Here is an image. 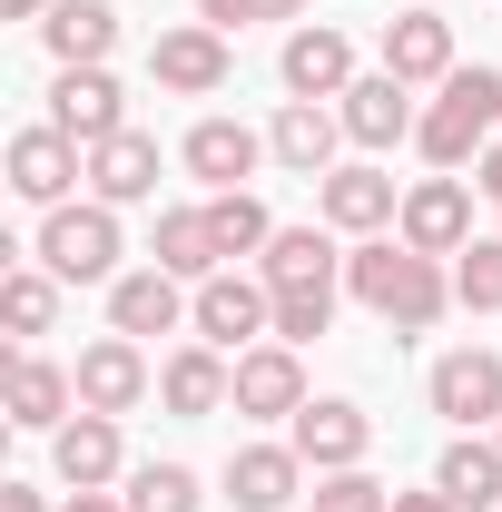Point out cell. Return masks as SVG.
Returning <instances> with one entry per match:
<instances>
[{
  "label": "cell",
  "mask_w": 502,
  "mask_h": 512,
  "mask_svg": "<svg viewBox=\"0 0 502 512\" xmlns=\"http://www.w3.org/2000/svg\"><path fill=\"white\" fill-rule=\"evenodd\" d=\"M345 296H355L365 316H384L394 335H424V325L453 306V266H443V256H414L404 237H355V247H345Z\"/></svg>",
  "instance_id": "6da1fadb"
},
{
  "label": "cell",
  "mask_w": 502,
  "mask_h": 512,
  "mask_svg": "<svg viewBox=\"0 0 502 512\" xmlns=\"http://www.w3.org/2000/svg\"><path fill=\"white\" fill-rule=\"evenodd\" d=\"M493 128H502V69L493 60H463L434 89V109H424V128H414V148L453 178V168H473V158L493 148Z\"/></svg>",
  "instance_id": "7a4b0ae2"
},
{
  "label": "cell",
  "mask_w": 502,
  "mask_h": 512,
  "mask_svg": "<svg viewBox=\"0 0 502 512\" xmlns=\"http://www.w3.org/2000/svg\"><path fill=\"white\" fill-rule=\"evenodd\" d=\"M30 256L60 276V286H119L128 266V237H119V207H99V197H69V207H40V237Z\"/></svg>",
  "instance_id": "3957f363"
},
{
  "label": "cell",
  "mask_w": 502,
  "mask_h": 512,
  "mask_svg": "<svg viewBox=\"0 0 502 512\" xmlns=\"http://www.w3.org/2000/svg\"><path fill=\"white\" fill-rule=\"evenodd\" d=\"M188 335H197V345H217V355L266 345V335H276V286L247 276V266H217V276L197 286V306H188Z\"/></svg>",
  "instance_id": "277c9868"
},
{
  "label": "cell",
  "mask_w": 502,
  "mask_h": 512,
  "mask_svg": "<svg viewBox=\"0 0 502 512\" xmlns=\"http://www.w3.org/2000/svg\"><path fill=\"white\" fill-rule=\"evenodd\" d=\"M424 404H434L453 434H493V424H502V355H493V345H453V355H434Z\"/></svg>",
  "instance_id": "5b68a950"
},
{
  "label": "cell",
  "mask_w": 502,
  "mask_h": 512,
  "mask_svg": "<svg viewBox=\"0 0 502 512\" xmlns=\"http://www.w3.org/2000/svg\"><path fill=\"white\" fill-rule=\"evenodd\" d=\"M148 79H158L168 99H217V89L237 79V50H227V30L178 20V30H158V40H148Z\"/></svg>",
  "instance_id": "8992f818"
},
{
  "label": "cell",
  "mask_w": 502,
  "mask_h": 512,
  "mask_svg": "<svg viewBox=\"0 0 502 512\" xmlns=\"http://www.w3.org/2000/svg\"><path fill=\"white\" fill-rule=\"evenodd\" d=\"M276 79H286V99H345L365 69H355V40L335 20H296L286 50H276Z\"/></svg>",
  "instance_id": "52a82bcc"
},
{
  "label": "cell",
  "mask_w": 502,
  "mask_h": 512,
  "mask_svg": "<svg viewBox=\"0 0 502 512\" xmlns=\"http://www.w3.org/2000/svg\"><path fill=\"white\" fill-rule=\"evenodd\" d=\"M315 217H325L335 237H394V217H404V188L384 178L375 158H355V168L315 178Z\"/></svg>",
  "instance_id": "ba28073f"
},
{
  "label": "cell",
  "mask_w": 502,
  "mask_h": 512,
  "mask_svg": "<svg viewBox=\"0 0 502 512\" xmlns=\"http://www.w3.org/2000/svg\"><path fill=\"white\" fill-rule=\"evenodd\" d=\"M79 404L89 414H138L148 394H158V365H148V345L138 335H99V345H79Z\"/></svg>",
  "instance_id": "9c48e42d"
},
{
  "label": "cell",
  "mask_w": 502,
  "mask_h": 512,
  "mask_svg": "<svg viewBox=\"0 0 502 512\" xmlns=\"http://www.w3.org/2000/svg\"><path fill=\"white\" fill-rule=\"evenodd\" d=\"M394 237H404L414 256H463L473 247V178H414Z\"/></svg>",
  "instance_id": "30bf717a"
},
{
  "label": "cell",
  "mask_w": 502,
  "mask_h": 512,
  "mask_svg": "<svg viewBox=\"0 0 502 512\" xmlns=\"http://www.w3.org/2000/svg\"><path fill=\"white\" fill-rule=\"evenodd\" d=\"M69 188H89V148L60 138V128H20L10 138V197H30V207H69Z\"/></svg>",
  "instance_id": "8fae6325"
},
{
  "label": "cell",
  "mask_w": 502,
  "mask_h": 512,
  "mask_svg": "<svg viewBox=\"0 0 502 512\" xmlns=\"http://www.w3.org/2000/svg\"><path fill=\"white\" fill-rule=\"evenodd\" d=\"M286 444L306 453V473H355V463L375 453V414H365V404H345V394H315L306 414L286 424Z\"/></svg>",
  "instance_id": "7c38bea8"
},
{
  "label": "cell",
  "mask_w": 502,
  "mask_h": 512,
  "mask_svg": "<svg viewBox=\"0 0 502 512\" xmlns=\"http://www.w3.org/2000/svg\"><path fill=\"white\" fill-rule=\"evenodd\" d=\"M306 404H315V394H306L296 345H276V335H266V345L237 355V404H227V414H247V424H296Z\"/></svg>",
  "instance_id": "4fadbf2b"
},
{
  "label": "cell",
  "mask_w": 502,
  "mask_h": 512,
  "mask_svg": "<svg viewBox=\"0 0 502 512\" xmlns=\"http://www.w3.org/2000/svg\"><path fill=\"white\" fill-rule=\"evenodd\" d=\"M178 168H188L207 197L247 188L256 168H266V128H247V119H197L188 138H178Z\"/></svg>",
  "instance_id": "5bb4252c"
},
{
  "label": "cell",
  "mask_w": 502,
  "mask_h": 512,
  "mask_svg": "<svg viewBox=\"0 0 502 512\" xmlns=\"http://www.w3.org/2000/svg\"><path fill=\"white\" fill-rule=\"evenodd\" d=\"M335 148H345V119H335L325 99H286V109L266 119V158H276L286 178H335V168H345Z\"/></svg>",
  "instance_id": "9a60e30c"
},
{
  "label": "cell",
  "mask_w": 502,
  "mask_h": 512,
  "mask_svg": "<svg viewBox=\"0 0 502 512\" xmlns=\"http://www.w3.org/2000/svg\"><path fill=\"white\" fill-rule=\"evenodd\" d=\"M158 404L178 414V424H207V414H227L237 404V355H217V345H178L168 365H158Z\"/></svg>",
  "instance_id": "2e32d148"
},
{
  "label": "cell",
  "mask_w": 502,
  "mask_h": 512,
  "mask_svg": "<svg viewBox=\"0 0 502 512\" xmlns=\"http://www.w3.org/2000/svg\"><path fill=\"white\" fill-rule=\"evenodd\" d=\"M50 463H60L69 493H109V483H128V444H119V414H69L60 434H50Z\"/></svg>",
  "instance_id": "e0dca14e"
},
{
  "label": "cell",
  "mask_w": 502,
  "mask_h": 512,
  "mask_svg": "<svg viewBox=\"0 0 502 512\" xmlns=\"http://www.w3.org/2000/svg\"><path fill=\"white\" fill-rule=\"evenodd\" d=\"M227 503L237 512H306V453L296 444H237L227 453Z\"/></svg>",
  "instance_id": "ac0fdd59"
},
{
  "label": "cell",
  "mask_w": 502,
  "mask_h": 512,
  "mask_svg": "<svg viewBox=\"0 0 502 512\" xmlns=\"http://www.w3.org/2000/svg\"><path fill=\"white\" fill-rule=\"evenodd\" d=\"M0 404H10V424H20V434H60V424H69V404H79V375L20 345V355L0 365Z\"/></svg>",
  "instance_id": "d6986e66"
},
{
  "label": "cell",
  "mask_w": 502,
  "mask_h": 512,
  "mask_svg": "<svg viewBox=\"0 0 502 512\" xmlns=\"http://www.w3.org/2000/svg\"><path fill=\"white\" fill-rule=\"evenodd\" d=\"M188 276H168V266H128L119 286H109V335H138V345H148V335H178V325H188Z\"/></svg>",
  "instance_id": "ffe728a7"
},
{
  "label": "cell",
  "mask_w": 502,
  "mask_h": 512,
  "mask_svg": "<svg viewBox=\"0 0 502 512\" xmlns=\"http://www.w3.org/2000/svg\"><path fill=\"white\" fill-rule=\"evenodd\" d=\"M384 69H394V79H404V89H443V79H453V20H443V10H394V20H384Z\"/></svg>",
  "instance_id": "44dd1931"
},
{
  "label": "cell",
  "mask_w": 502,
  "mask_h": 512,
  "mask_svg": "<svg viewBox=\"0 0 502 512\" xmlns=\"http://www.w3.org/2000/svg\"><path fill=\"white\" fill-rule=\"evenodd\" d=\"M50 128L79 138V148H99V138L128 128V89L109 69H60V79H50Z\"/></svg>",
  "instance_id": "7402d4cb"
},
{
  "label": "cell",
  "mask_w": 502,
  "mask_h": 512,
  "mask_svg": "<svg viewBox=\"0 0 502 512\" xmlns=\"http://www.w3.org/2000/svg\"><path fill=\"white\" fill-rule=\"evenodd\" d=\"M335 119H345L355 148H394V138H414V128H424V109H414V89H404L394 69H365V79L335 99Z\"/></svg>",
  "instance_id": "603a6c76"
},
{
  "label": "cell",
  "mask_w": 502,
  "mask_h": 512,
  "mask_svg": "<svg viewBox=\"0 0 502 512\" xmlns=\"http://www.w3.org/2000/svg\"><path fill=\"white\" fill-rule=\"evenodd\" d=\"M256 276H266L276 296H296V286H345V247H335L325 217H315V227H276L266 256H256Z\"/></svg>",
  "instance_id": "cb8c5ba5"
},
{
  "label": "cell",
  "mask_w": 502,
  "mask_h": 512,
  "mask_svg": "<svg viewBox=\"0 0 502 512\" xmlns=\"http://www.w3.org/2000/svg\"><path fill=\"white\" fill-rule=\"evenodd\" d=\"M89 197H99V207H138V197H158V138H148V128L99 138V148H89Z\"/></svg>",
  "instance_id": "d4e9b609"
},
{
  "label": "cell",
  "mask_w": 502,
  "mask_h": 512,
  "mask_svg": "<svg viewBox=\"0 0 502 512\" xmlns=\"http://www.w3.org/2000/svg\"><path fill=\"white\" fill-rule=\"evenodd\" d=\"M40 40H50L60 69H109V50H119V10H109V0H60V10L40 20Z\"/></svg>",
  "instance_id": "484cf974"
},
{
  "label": "cell",
  "mask_w": 502,
  "mask_h": 512,
  "mask_svg": "<svg viewBox=\"0 0 502 512\" xmlns=\"http://www.w3.org/2000/svg\"><path fill=\"white\" fill-rule=\"evenodd\" d=\"M148 266H168V276H188V286H207V276L227 266V256H217V237H207V197L158 217V237H148Z\"/></svg>",
  "instance_id": "4316f807"
},
{
  "label": "cell",
  "mask_w": 502,
  "mask_h": 512,
  "mask_svg": "<svg viewBox=\"0 0 502 512\" xmlns=\"http://www.w3.org/2000/svg\"><path fill=\"white\" fill-rule=\"evenodd\" d=\"M434 483H443L463 512H493V503H502V444H493V434H453L443 463H434Z\"/></svg>",
  "instance_id": "83f0119b"
},
{
  "label": "cell",
  "mask_w": 502,
  "mask_h": 512,
  "mask_svg": "<svg viewBox=\"0 0 502 512\" xmlns=\"http://www.w3.org/2000/svg\"><path fill=\"white\" fill-rule=\"evenodd\" d=\"M207 237H217L227 266H247V256H266L276 217H266V197H256V188H227V197H207Z\"/></svg>",
  "instance_id": "f1b7e54d"
},
{
  "label": "cell",
  "mask_w": 502,
  "mask_h": 512,
  "mask_svg": "<svg viewBox=\"0 0 502 512\" xmlns=\"http://www.w3.org/2000/svg\"><path fill=\"white\" fill-rule=\"evenodd\" d=\"M0 325H10L20 345L50 335V325H60V276H50V266H10V276H0Z\"/></svg>",
  "instance_id": "f546056e"
},
{
  "label": "cell",
  "mask_w": 502,
  "mask_h": 512,
  "mask_svg": "<svg viewBox=\"0 0 502 512\" xmlns=\"http://www.w3.org/2000/svg\"><path fill=\"white\" fill-rule=\"evenodd\" d=\"M128 512H207L188 463H128Z\"/></svg>",
  "instance_id": "4dcf8cb0"
},
{
  "label": "cell",
  "mask_w": 502,
  "mask_h": 512,
  "mask_svg": "<svg viewBox=\"0 0 502 512\" xmlns=\"http://www.w3.org/2000/svg\"><path fill=\"white\" fill-rule=\"evenodd\" d=\"M453 306H473V316H502V237H473V247L453 256Z\"/></svg>",
  "instance_id": "1f68e13d"
},
{
  "label": "cell",
  "mask_w": 502,
  "mask_h": 512,
  "mask_svg": "<svg viewBox=\"0 0 502 512\" xmlns=\"http://www.w3.org/2000/svg\"><path fill=\"white\" fill-rule=\"evenodd\" d=\"M335 296H345V286H296V296H276V345H315V335L335 325Z\"/></svg>",
  "instance_id": "d6a6232c"
},
{
  "label": "cell",
  "mask_w": 502,
  "mask_h": 512,
  "mask_svg": "<svg viewBox=\"0 0 502 512\" xmlns=\"http://www.w3.org/2000/svg\"><path fill=\"white\" fill-rule=\"evenodd\" d=\"M306 512H394V493H384L375 473L355 463V473H315V493H306Z\"/></svg>",
  "instance_id": "836d02e7"
},
{
  "label": "cell",
  "mask_w": 502,
  "mask_h": 512,
  "mask_svg": "<svg viewBox=\"0 0 502 512\" xmlns=\"http://www.w3.org/2000/svg\"><path fill=\"white\" fill-rule=\"evenodd\" d=\"M207 30H247V20H306V0H197Z\"/></svg>",
  "instance_id": "e575fe53"
},
{
  "label": "cell",
  "mask_w": 502,
  "mask_h": 512,
  "mask_svg": "<svg viewBox=\"0 0 502 512\" xmlns=\"http://www.w3.org/2000/svg\"><path fill=\"white\" fill-rule=\"evenodd\" d=\"M473 188H483V197H493V207H502V138H493V148H483V158H473Z\"/></svg>",
  "instance_id": "d590c367"
},
{
  "label": "cell",
  "mask_w": 502,
  "mask_h": 512,
  "mask_svg": "<svg viewBox=\"0 0 502 512\" xmlns=\"http://www.w3.org/2000/svg\"><path fill=\"white\" fill-rule=\"evenodd\" d=\"M394 512H463V503H453L443 483H424V493H394Z\"/></svg>",
  "instance_id": "8d00e7d4"
},
{
  "label": "cell",
  "mask_w": 502,
  "mask_h": 512,
  "mask_svg": "<svg viewBox=\"0 0 502 512\" xmlns=\"http://www.w3.org/2000/svg\"><path fill=\"white\" fill-rule=\"evenodd\" d=\"M0 512H50V493H30V483H0Z\"/></svg>",
  "instance_id": "74e56055"
},
{
  "label": "cell",
  "mask_w": 502,
  "mask_h": 512,
  "mask_svg": "<svg viewBox=\"0 0 502 512\" xmlns=\"http://www.w3.org/2000/svg\"><path fill=\"white\" fill-rule=\"evenodd\" d=\"M60 512H128V493H69Z\"/></svg>",
  "instance_id": "f35d334b"
},
{
  "label": "cell",
  "mask_w": 502,
  "mask_h": 512,
  "mask_svg": "<svg viewBox=\"0 0 502 512\" xmlns=\"http://www.w3.org/2000/svg\"><path fill=\"white\" fill-rule=\"evenodd\" d=\"M0 10H10V20H50L60 0H0Z\"/></svg>",
  "instance_id": "ab89813d"
},
{
  "label": "cell",
  "mask_w": 502,
  "mask_h": 512,
  "mask_svg": "<svg viewBox=\"0 0 502 512\" xmlns=\"http://www.w3.org/2000/svg\"><path fill=\"white\" fill-rule=\"evenodd\" d=\"M493 444H502V424H493Z\"/></svg>",
  "instance_id": "60d3db41"
}]
</instances>
